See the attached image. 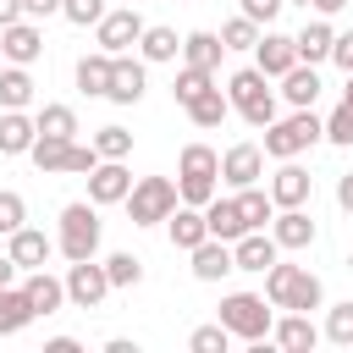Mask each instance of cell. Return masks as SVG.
<instances>
[{
  "instance_id": "obj_1",
  "label": "cell",
  "mask_w": 353,
  "mask_h": 353,
  "mask_svg": "<svg viewBox=\"0 0 353 353\" xmlns=\"http://www.w3.org/2000/svg\"><path fill=\"white\" fill-rule=\"evenodd\" d=\"M265 298H270V309H320V298H325V287H320V276L309 270V265H270L265 270Z\"/></svg>"
},
{
  "instance_id": "obj_2",
  "label": "cell",
  "mask_w": 353,
  "mask_h": 353,
  "mask_svg": "<svg viewBox=\"0 0 353 353\" xmlns=\"http://www.w3.org/2000/svg\"><path fill=\"white\" fill-rule=\"evenodd\" d=\"M176 193H182V204H199V210L221 193V154L210 143H188L182 149V160H176Z\"/></svg>"
},
{
  "instance_id": "obj_3",
  "label": "cell",
  "mask_w": 353,
  "mask_h": 353,
  "mask_svg": "<svg viewBox=\"0 0 353 353\" xmlns=\"http://www.w3.org/2000/svg\"><path fill=\"white\" fill-rule=\"evenodd\" d=\"M325 138V121L314 116V105L309 110H292V116H276L270 127H265V154L270 160H298L303 149H314Z\"/></svg>"
},
{
  "instance_id": "obj_4",
  "label": "cell",
  "mask_w": 353,
  "mask_h": 353,
  "mask_svg": "<svg viewBox=\"0 0 353 353\" xmlns=\"http://www.w3.org/2000/svg\"><path fill=\"white\" fill-rule=\"evenodd\" d=\"M226 99H232V110H237L248 127H270V121H276V94H270V77H265L259 66L232 72V77H226Z\"/></svg>"
},
{
  "instance_id": "obj_5",
  "label": "cell",
  "mask_w": 353,
  "mask_h": 353,
  "mask_svg": "<svg viewBox=\"0 0 353 353\" xmlns=\"http://www.w3.org/2000/svg\"><path fill=\"white\" fill-rule=\"evenodd\" d=\"M99 204L88 199V204H66L61 210V232H55V248L66 254V259H94L99 254Z\"/></svg>"
},
{
  "instance_id": "obj_6",
  "label": "cell",
  "mask_w": 353,
  "mask_h": 353,
  "mask_svg": "<svg viewBox=\"0 0 353 353\" xmlns=\"http://www.w3.org/2000/svg\"><path fill=\"white\" fill-rule=\"evenodd\" d=\"M176 204H182V193H176L171 176H138L132 193H127V215H132V226H160Z\"/></svg>"
},
{
  "instance_id": "obj_7",
  "label": "cell",
  "mask_w": 353,
  "mask_h": 353,
  "mask_svg": "<svg viewBox=\"0 0 353 353\" xmlns=\"http://www.w3.org/2000/svg\"><path fill=\"white\" fill-rule=\"evenodd\" d=\"M221 325H226L232 336H243V342H265L270 325H276V314L265 309L259 292H226V298H221Z\"/></svg>"
},
{
  "instance_id": "obj_8",
  "label": "cell",
  "mask_w": 353,
  "mask_h": 353,
  "mask_svg": "<svg viewBox=\"0 0 353 353\" xmlns=\"http://www.w3.org/2000/svg\"><path fill=\"white\" fill-rule=\"evenodd\" d=\"M105 292H116L110 276H105V259H72V265H66V298H72L77 309H99Z\"/></svg>"
},
{
  "instance_id": "obj_9",
  "label": "cell",
  "mask_w": 353,
  "mask_h": 353,
  "mask_svg": "<svg viewBox=\"0 0 353 353\" xmlns=\"http://www.w3.org/2000/svg\"><path fill=\"white\" fill-rule=\"evenodd\" d=\"M143 17H138V6H121V11H105L99 22H94V33H99V50H110V55H127L138 39H143Z\"/></svg>"
},
{
  "instance_id": "obj_10",
  "label": "cell",
  "mask_w": 353,
  "mask_h": 353,
  "mask_svg": "<svg viewBox=\"0 0 353 353\" xmlns=\"http://www.w3.org/2000/svg\"><path fill=\"white\" fill-rule=\"evenodd\" d=\"M265 176V143H232L221 154V182L237 193V188H254Z\"/></svg>"
},
{
  "instance_id": "obj_11",
  "label": "cell",
  "mask_w": 353,
  "mask_h": 353,
  "mask_svg": "<svg viewBox=\"0 0 353 353\" xmlns=\"http://www.w3.org/2000/svg\"><path fill=\"white\" fill-rule=\"evenodd\" d=\"M254 66L265 72V77H287L292 66H298V39L292 33H259V44H254Z\"/></svg>"
},
{
  "instance_id": "obj_12",
  "label": "cell",
  "mask_w": 353,
  "mask_h": 353,
  "mask_svg": "<svg viewBox=\"0 0 353 353\" xmlns=\"http://www.w3.org/2000/svg\"><path fill=\"white\" fill-rule=\"evenodd\" d=\"M127 193H132L127 160H99V165L88 171V199H94V204H127Z\"/></svg>"
},
{
  "instance_id": "obj_13",
  "label": "cell",
  "mask_w": 353,
  "mask_h": 353,
  "mask_svg": "<svg viewBox=\"0 0 353 353\" xmlns=\"http://www.w3.org/2000/svg\"><path fill=\"white\" fill-rule=\"evenodd\" d=\"M270 199H276V210H298V204H309V199H314V176H309L303 165L281 160V165H276V176H270Z\"/></svg>"
},
{
  "instance_id": "obj_14",
  "label": "cell",
  "mask_w": 353,
  "mask_h": 353,
  "mask_svg": "<svg viewBox=\"0 0 353 353\" xmlns=\"http://www.w3.org/2000/svg\"><path fill=\"white\" fill-rule=\"evenodd\" d=\"M0 55L11 61V66H33L39 55H44V33L22 17V22H11V28H0Z\"/></svg>"
},
{
  "instance_id": "obj_15",
  "label": "cell",
  "mask_w": 353,
  "mask_h": 353,
  "mask_svg": "<svg viewBox=\"0 0 353 353\" xmlns=\"http://www.w3.org/2000/svg\"><path fill=\"white\" fill-rule=\"evenodd\" d=\"M143 83H149L143 61L116 55V61H110V88H105V99H110V105H138V99H143Z\"/></svg>"
},
{
  "instance_id": "obj_16",
  "label": "cell",
  "mask_w": 353,
  "mask_h": 353,
  "mask_svg": "<svg viewBox=\"0 0 353 353\" xmlns=\"http://www.w3.org/2000/svg\"><path fill=\"white\" fill-rule=\"evenodd\" d=\"M6 254H11L22 270H44L50 254H55V237H44L39 226H17V232L6 237Z\"/></svg>"
},
{
  "instance_id": "obj_17",
  "label": "cell",
  "mask_w": 353,
  "mask_h": 353,
  "mask_svg": "<svg viewBox=\"0 0 353 353\" xmlns=\"http://www.w3.org/2000/svg\"><path fill=\"white\" fill-rule=\"evenodd\" d=\"M22 292H28V303H33L39 320H44V314H61V309L72 303V298H66V276H50V270H28Z\"/></svg>"
},
{
  "instance_id": "obj_18",
  "label": "cell",
  "mask_w": 353,
  "mask_h": 353,
  "mask_svg": "<svg viewBox=\"0 0 353 353\" xmlns=\"http://www.w3.org/2000/svg\"><path fill=\"white\" fill-rule=\"evenodd\" d=\"M232 259H237V270H270V265L281 259V243L259 226V232H243V237L232 243Z\"/></svg>"
},
{
  "instance_id": "obj_19",
  "label": "cell",
  "mask_w": 353,
  "mask_h": 353,
  "mask_svg": "<svg viewBox=\"0 0 353 353\" xmlns=\"http://www.w3.org/2000/svg\"><path fill=\"white\" fill-rule=\"evenodd\" d=\"M270 342H276V347H287V353H309V347L320 342V325H314L303 309H287V314L270 325Z\"/></svg>"
},
{
  "instance_id": "obj_20",
  "label": "cell",
  "mask_w": 353,
  "mask_h": 353,
  "mask_svg": "<svg viewBox=\"0 0 353 353\" xmlns=\"http://www.w3.org/2000/svg\"><path fill=\"white\" fill-rule=\"evenodd\" d=\"M165 226H171V248H182V254H193V248L210 237V221H204L199 204H176V210L165 215Z\"/></svg>"
},
{
  "instance_id": "obj_21",
  "label": "cell",
  "mask_w": 353,
  "mask_h": 353,
  "mask_svg": "<svg viewBox=\"0 0 353 353\" xmlns=\"http://www.w3.org/2000/svg\"><path fill=\"white\" fill-rule=\"evenodd\" d=\"M270 237H276L281 248H309V243H314L309 210H303V204H298V210H276V215H270Z\"/></svg>"
},
{
  "instance_id": "obj_22",
  "label": "cell",
  "mask_w": 353,
  "mask_h": 353,
  "mask_svg": "<svg viewBox=\"0 0 353 353\" xmlns=\"http://www.w3.org/2000/svg\"><path fill=\"white\" fill-rule=\"evenodd\" d=\"M237 270V259H232V243H221V237H204L199 248H193V276L199 281H221V276H232Z\"/></svg>"
},
{
  "instance_id": "obj_23",
  "label": "cell",
  "mask_w": 353,
  "mask_h": 353,
  "mask_svg": "<svg viewBox=\"0 0 353 353\" xmlns=\"http://www.w3.org/2000/svg\"><path fill=\"white\" fill-rule=\"evenodd\" d=\"M221 55H226V44H221V33H210V28H199V33H188V39H182V66L215 72V66H221Z\"/></svg>"
},
{
  "instance_id": "obj_24",
  "label": "cell",
  "mask_w": 353,
  "mask_h": 353,
  "mask_svg": "<svg viewBox=\"0 0 353 353\" xmlns=\"http://www.w3.org/2000/svg\"><path fill=\"white\" fill-rule=\"evenodd\" d=\"M39 138V121L22 110H0V154H28Z\"/></svg>"
},
{
  "instance_id": "obj_25",
  "label": "cell",
  "mask_w": 353,
  "mask_h": 353,
  "mask_svg": "<svg viewBox=\"0 0 353 353\" xmlns=\"http://www.w3.org/2000/svg\"><path fill=\"white\" fill-rule=\"evenodd\" d=\"M281 94H287V105H292V110H309V105L320 99V72H314L309 61H298V66L281 77Z\"/></svg>"
},
{
  "instance_id": "obj_26",
  "label": "cell",
  "mask_w": 353,
  "mask_h": 353,
  "mask_svg": "<svg viewBox=\"0 0 353 353\" xmlns=\"http://www.w3.org/2000/svg\"><path fill=\"white\" fill-rule=\"evenodd\" d=\"M204 221H210V237H221V243H237L248 226H243V215H237V199H210L204 204Z\"/></svg>"
},
{
  "instance_id": "obj_27",
  "label": "cell",
  "mask_w": 353,
  "mask_h": 353,
  "mask_svg": "<svg viewBox=\"0 0 353 353\" xmlns=\"http://www.w3.org/2000/svg\"><path fill=\"white\" fill-rule=\"evenodd\" d=\"M110 50H94V55H83L77 61V88L88 94V99H105V88H110Z\"/></svg>"
},
{
  "instance_id": "obj_28",
  "label": "cell",
  "mask_w": 353,
  "mask_h": 353,
  "mask_svg": "<svg viewBox=\"0 0 353 353\" xmlns=\"http://www.w3.org/2000/svg\"><path fill=\"white\" fill-rule=\"evenodd\" d=\"M298 39V61H309V66H320V61H331V44H336V28L331 22H309L303 33H292Z\"/></svg>"
},
{
  "instance_id": "obj_29",
  "label": "cell",
  "mask_w": 353,
  "mask_h": 353,
  "mask_svg": "<svg viewBox=\"0 0 353 353\" xmlns=\"http://www.w3.org/2000/svg\"><path fill=\"white\" fill-rule=\"evenodd\" d=\"M138 55L149 61V66H160V61H176L182 55V39H176V28H143V39H138Z\"/></svg>"
},
{
  "instance_id": "obj_30",
  "label": "cell",
  "mask_w": 353,
  "mask_h": 353,
  "mask_svg": "<svg viewBox=\"0 0 353 353\" xmlns=\"http://www.w3.org/2000/svg\"><path fill=\"white\" fill-rule=\"evenodd\" d=\"M232 199H237V215H243V226H248V232H259V226L276 215V199H270L259 182H254V188H237Z\"/></svg>"
},
{
  "instance_id": "obj_31",
  "label": "cell",
  "mask_w": 353,
  "mask_h": 353,
  "mask_svg": "<svg viewBox=\"0 0 353 353\" xmlns=\"http://www.w3.org/2000/svg\"><path fill=\"white\" fill-rule=\"evenodd\" d=\"M28 320H39L33 303H28V292L22 287H0V336H17Z\"/></svg>"
},
{
  "instance_id": "obj_32",
  "label": "cell",
  "mask_w": 353,
  "mask_h": 353,
  "mask_svg": "<svg viewBox=\"0 0 353 353\" xmlns=\"http://www.w3.org/2000/svg\"><path fill=\"white\" fill-rule=\"evenodd\" d=\"M72 143H77V138H44V132H39L28 154H33V165H39L44 176H61V171H66V154H72Z\"/></svg>"
},
{
  "instance_id": "obj_33",
  "label": "cell",
  "mask_w": 353,
  "mask_h": 353,
  "mask_svg": "<svg viewBox=\"0 0 353 353\" xmlns=\"http://www.w3.org/2000/svg\"><path fill=\"white\" fill-rule=\"evenodd\" d=\"M226 110H232V99H226L221 88H204V94L188 105V121H193V127H221V121H226Z\"/></svg>"
},
{
  "instance_id": "obj_34",
  "label": "cell",
  "mask_w": 353,
  "mask_h": 353,
  "mask_svg": "<svg viewBox=\"0 0 353 353\" xmlns=\"http://www.w3.org/2000/svg\"><path fill=\"white\" fill-rule=\"evenodd\" d=\"M33 99V77H28V66H6L0 72V110H22Z\"/></svg>"
},
{
  "instance_id": "obj_35",
  "label": "cell",
  "mask_w": 353,
  "mask_h": 353,
  "mask_svg": "<svg viewBox=\"0 0 353 353\" xmlns=\"http://www.w3.org/2000/svg\"><path fill=\"white\" fill-rule=\"evenodd\" d=\"M33 121H39L44 138H77V110H72V105H44Z\"/></svg>"
},
{
  "instance_id": "obj_36",
  "label": "cell",
  "mask_w": 353,
  "mask_h": 353,
  "mask_svg": "<svg viewBox=\"0 0 353 353\" xmlns=\"http://www.w3.org/2000/svg\"><path fill=\"white\" fill-rule=\"evenodd\" d=\"M204 88H215V72H199V66H182V72H176V83H171V94H176V105H182V110H188Z\"/></svg>"
},
{
  "instance_id": "obj_37",
  "label": "cell",
  "mask_w": 353,
  "mask_h": 353,
  "mask_svg": "<svg viewBox=\"0 0 353 353\" xmlns=\"http://www.w3.org/2000/svg\"><path fill=\"white\" fill-rule=\"evenodd\" d=\"M325 342H336V347H353V298L347 303H331V314H325V331H320Z\"/></svg>"
},
{
  "instance_id": "obj_38",
  "label": "cell",
  "mask_w": 353,
  "mask_h": 353,
  "mask_svg": "<svg viewBox=\"0 0 353 353\" xmlns=\"http://www.w3.org/2000/svg\"><path fill=\"white\" fill-rule=\"evenodd\" d=\"M94 149H99V160H127L132 154V132L127 127H99L94 132Z\"/></svg>"
},
{
  "instance_id": "obj_39",
  "label": "cell",
  "mask_w": 353,
  "mask_h": 353,
  "mask_svg": "<svg viewBox=\"0 0 353 353\" xmlns=\"http://www.w3.org/2000/svg\"><path fill=\"white\" fill-rule=\"evenodd\" d=\"M105 276H110V287H138L143 281V259L138 254H110L105 259Z\"/></svg>"
},
{
  "instance_id": "obj_40",
  "label": "cell",
  "mask_w": 353,
  "mask_h": 353,
  "mask_svg": "<svg viewBox=\"0 0 353 353\" xmlns=\"http://www.w3.org/2000/svg\"><path fill=\"white\" fill-rule=\"evenodd\" d=\"M221 44H226V50H254V44H259V22H248V17L237 11V17L221 28Z\"/></svg>"
},
{
  "instance_id": "obj_41",
  "label": "cell",
  "mask_w": 353,
  "mask_h": 353,
  "mask_svg": "<svg viewBox=\"0 0 353 353\" xmlns=\"http://www.w3.org/2000/svg\"><path fill=\"white\" fill-rule=\"evenodd\" d=\"M17 226H28V199L11 193V188H0V237H11Z\"/></svg>"
},
{
  "instance_id": "obj_42",
  "label": "cell",
  "mask_w": 353,
  "mask_h": 353,
  "mask_svg": "<svg viewBox=\"0 0 353 353\" xmlns=\"http://www.w3.org/2000/svg\"><path fill=\"white\" fill-rule=\"evenodd\" d=\"M188 347H193V353H226V347H232V331H226L221 320H215V325H199V331L188 336Z\"/></svg>"
},
{
  "instance_id": "obj_43",
  "label": "cell",
  "mask_w": 353,
  "mask_h": 353,
  "mask_svg": "<svg viewBox=\"0 0 353 353\" xmlns=\"http://www.w3.org/2000/svg\"><path fill=\"white\" fill-rule=\"evenodd\" d=\"M325 138H331V143H342V149L353 143V99H342V105L325 116Z\"/></svg>"
},
{
  "instance_id": "obj_44",
  "label": "cell",
  "mask_w": 353,
  "mask_h": 353,
  "mask_svg": "<svg viewBox=\"0 0 353 353\" xmlns=\"http://www.w3.org/2000/svg\"><path fill=\"white\" fill-rule=\"evenodd\" d=\"M61 17H66L72 28H94V22L105 17V0H66V6H61Z\"/></svg>"
},
{
  "instance_id": "obj_45",
  "label": "cell",
  "mask_w": 353,
  "mask_h": 353,
  "mask_svg": "<svg viewBox=\"0 0 353 353\" xmlns=\"http://www.w3.org/2000/svg\"><path fill=\"white\" fill-rule=\"evenodd\" d=\"M94 165H99V149H94V143H72V154H66V171H72V176H88Z\"/></svg>"
},
{
  "instance_id": "obj_46",
  "label": "cell",
  "mask_w": 353,
  "mask_h": 353,
  "mask_svg": "<svg viewBox=\"0 0 353 353\" xmlns=\"http://www.w3.org/2000/svg\"><path fill=\"white\" fill-rule=\"evenodd\" d=\"M281 6H287V0H243V17L259 22V28H270V22L281 17Z\"/></svg>"
},
{
  "instance_id": "obj_47",
  "label": "cell",
  "mask_w": 353,
  "mask_h": 353,
  "mask_svg": "<svg viewBox=\"0 0 353 353\" xmlns=\"http://www.w3.org/2000/svg\"><path fill=\"white\" fill-rule=\"evenodd\" d=\"M331 61H336L342 72H353V33H336V44H331Z\"/></svg>"
},
{
  "instance_id": "obj_48",
  "label": "cell",
  "mask_w": 353,
  "mask_h": 353,
  "mask_svg": "<svg viewBox=\"0 0 353 353\" xmlns=\"http://www.w3.org/2000/svg\"><path fill=\"white\" fill-rule=\"evenodd\" d=\"M61 6H66V0H22V11H28V17H55Z\"/></svg>"
},
{
  "instance_id": "obj_49",
  "label": "cell",
  "mask_w": 353,
  "mask_h": 353,
  "mask_svg": "<svg viewBox=\"0 0 353 353\" xmlns=\"http://www.w3.org/2000/svg\"><path fill=\"white\" fill-rule=\"evenodd\" d=\"M336 204L353 215V171H342V176H336Z\"/></svg>"
},
{
  "instance_id": "obj_50",
  "label": "cell",
  "mask_w": 353,
  "mask_h": 353,
  "mask_svg": "<svg viewBox=\"0 0 353 353\" xmlns=\"http://www.w3.org/2000/svg\"><path fill=\"white\" fill-rule=\"evenodd\" d=\"M17 276H22V265L11 254H0V287H17Z\"/></svg>"
},
{
  "instance_id": "obj_51",
  "label": "cell",
  "mask_w": 353,
  "mask_h": 353,
  "mask_svg": "<svg viewBox=\"0 0 353 353\" xmlns=\"http://www.w3.org/2000/svg\"><path fill=\"white\" fill-rule=\"evenodd\" d=\"M28 11H22V0H0V28H11V22H22Z\"/></svg>"
},
{
  "instance_id": "obj_52",
  "label": "cell",
  "mask_w": 353,
  "mask_h": 353,
  "mask_svg": "<svg viewBox=\"0 0 353 353\" xmlns=\"http://www.w3.org/2000/svg\"><path fill=\"white\" fill-rule=\"evenodd\" d=\"M44 353H77V336H50Z\"/></svg>"
},
{
  "instance_id": "obj_53",
  "label": "cell",
  "mask_w": 353,
  "mask_h": 353,
  "mask_svg": "<svg viewBox=\"0 0 353 353\" xmlns=\"http://www.w3.org/2000/svg\"><path fill=\"white\" fill-rule=\"evenodd\" d=\"M309 6H314V11H320V17H336V11H342V6H347V0H309Z\"/></svg>"
},
{
  "instance_id": "obj_54",
  "label": "cell",
  "mask_w": 353,
  "mask_h": 353,
  "mask_svg": "<svg viewBox=\"0 0 353 353\" xmlns=\"http://www.w3.org/2000/svg\"><path fill=\"white\" fill-rule=\"evenodd\" d=\"M342 99H353V72H347V94H342Z\"/></svg>"
},
{
  "instance_id": "obj_55",
  "label": "cell",
  "mask_w": 353,
  "mask_h": 353,
  "mask_svg": "<svg viewBox=\"0 0 353 353\" xmlns=\"http://www.w3.org/2000/svg\"><path fill=\"white\" fill-rule=\"evenodd\" d=\"M287 6H309V0H287Z\"/></svg>"
},
{
  "instance_id": "obj_56",
  "label": "cell",
  "mask_w": 353,
  "mask_h": 353,
  "mask_svg": "<svg viewBox=\"0 0 353 353\" xmlns=\"http://www.w3.org/2000/svg\"><path fill=\"white\" fill-rule=\"evenodd\" d=\"M132 6H138V0H132Z\"/></svg>"
}]
</instances>
